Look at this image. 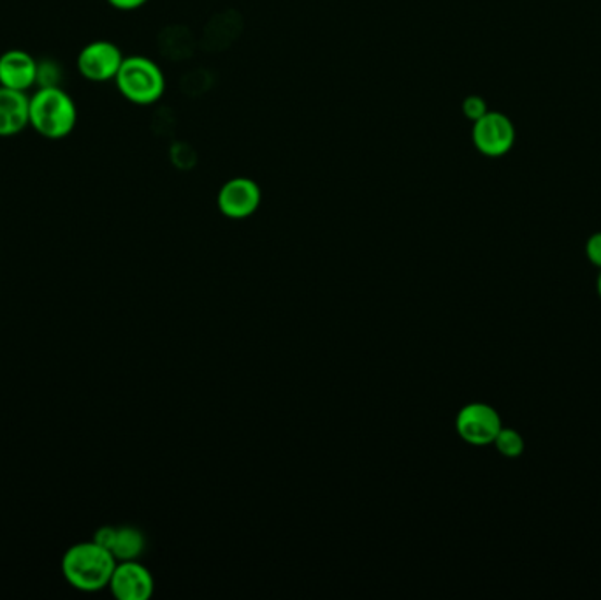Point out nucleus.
Returning <instances> with one entry per match:
<instances>
[{
  "label": "nucleus",
  "instance_id": "nucleus-1",
  "mask_svg": "<svg viewBox=\"0 0 601 600\" xmlns=\"http://www.w3.org/2000/svg\"><path fill=\"white\" fill-rule=\"evenodd\" d=\"M78 107L61 85L38 87L28 95V127L47 140H64L75 131Z\"/></svg>",
  "mask_w": 601,
  "mask_h": 600
},
{
  "label": "nucleus",
  "instance_id": "nucleus-2",
  "mask_svg": "<svg viewBox=\"0 0 601 600\" xmlns=\"http://www.w3.org/2000/svg\"><path fill=\"white\" fill-rule=\"evenodd\" d=\"M116 559L95 540L71 546L62 557V576L71 587L85 593L104 590L112 582Z\"/></svg>",
  "mask_w": 601,
  "mask_h": 600
},
{
  "label": "nucleus",
  "instance_id": "nucleus-3",
  "mask_svg": "<svg viewBox=\"0 0 601 600\" xmlns=\"http://www.w3.org/2000/svg\"><path fill=\"white\" fill-rule=\"evenodd\" d=\"M115 84L122 98L136 106H152L166 92L164 71L157 62L144 55L126 56Z\"/></svg>",
  "mask_w": 601,
  "mask_h": 600
},
{
  "label": "nucleus",
  "instance_id": "nucleus-4",
  "mask_svg": "<svg viewBox=\"0 0 601 600\" xmlns=\"http://www.w3.org/2000/svg\"><path fill=\"white\" fill-rule=\"evenodd\" d=\"M517 140L514 122L501 112H487L481 120L473 122L472 141L486 157H504L514 149Z\"/></svg>",
  "mask_w": 601,
  "mask_h": 600
},
{
  "label": "nucleus",
  "instance_id": "nucleus-5",
  "mask_svg": "<svg viewBox=\"0 0 601 600\" xmlns=\"http://www.w3.org/2000/svg\"><path fill=\"white\" fill-rule=\"evenodd\" d=\"M124 59L126 56L118 44L106 39H98V41L88 42L79 50L76 56V69L88 81L106 84L112 79L115 81Z\"/></svg>",
  "mask_w": 601,
  "mask_h": 600
},
{
  "label": "nucleus",
  "instance_id": "nucleus-6",
  "mask_svg": "<svg viewBox=\"0 0 601 600\" xmlns=\"http://www.w3.org/2000/svg\"><path fill=\"white\" fill-rule=\"evenodd\" d=\"M501 429L500 414L487 404H468L456 418L459 437L470 446H489Z\"/></svg>",
  "mask_w": 601,
  "mask_h": 600
},
{
  "label": "nucleus",
  "instance_id": "nucleus-7",
  "mask_svg": "<svg viewBox=\"0 0 601 600\" xmlns=\"http://www.w3.org/2000/svg\"><path fill=\"white\" fill-rule=\"evenodd\" d=\"M263 203V191L259 183L248 177H236L227 180L218 191V209L227 219H248L259 209Z\"/></svg>",
  "mask_w": 601,
  "mask_h": 600
},
{
  "label": "nucleus",
  "instance_id": "nucleus-8",
  "mask_svg": "<svg viewBox=\"0 0 601 600\" xmlns=\"http://www.w3.org/2000/svg\"><path fill=\"white\" fill-rule=\"evenodd\" d=\"M118 600H149L153 596L152 573L138 560L116 562L112 582L107 585Z\"/></svg>",
  "mask_w": 601,
  "mask_h": 600
},
{
  "label": "nucleus",
  "instance_id": "nucleus-9",
  "mask_svg": "<svg viewBox=\"0 0 601 600\" xmlns=\"http://www.w3.org/2000/svg\"><path fill=\"white\" fill-rule=\"evenodd\" d=\"M39 62L25 50H8L0 55V87L28 92L38 85Z\"/></svg>",
  "mask_w": 601,
  "mask_h": 600
},
{
  "label": "nucleus",
  "instance_id": "nucleus-10",
  "mask_svg": "<svg viewBox=\"0 0 601 600\" xmlns=\"http://www.w3.org/2000/svg\"><path fill=\"white\" fill-rule=\"evenodd\" d=\"M28 127L27 92L0 87V138L22 135Z\"/></svg>",
  "mask_w": 601,
  "mask_h": 600
},
{
  "label": "nucleus",
  "instance_id": "nucleus-11",
  "mask_svg": "<svg viewBox=\"0 0 601 600\" xmlns=\"http://www.w3.org/2000/svg\"><path fill=\"white\" fill-rule=\"evenodd\" d=\"M144 548H146V539L143 532L136 526H116V537L112 548L116 562L138 560L143 554Z\"/></svg>",
  "mask_w": 601,
  "mask_h": 600
},
{
  "label": "nucleus",
  "instance_id": "nucleus-12",
  "mask_svg": "<svg viewBox=\"0 0 601 600\" xmlns=\"http://www.w3.org/2000/svg\"><path fill=\"white\" fill-rule=\"evenodd\" d=\"M495 447L500 455L507 458H519L524 452V438L517 430L501 429L496 435Z\"/></svg>",
  "mask_w": 601,
  "mask_h": 600
},
{
  "label": "nucleus",
  "instance_id": "nucleus-13",
  "mask_svg": "<svg viewBox=\"0 0 601 600\" xmlns=\"http://www.w3.org/2000/svg\"><path fill=\"white\" fill-rule=\"evenodd\" d=\"M487 112H489V107H487L486 99L482 98V95H475V93H473V95H468V98L464 99L463 115L468 120H481Z\"/></svg>",
  "mask_w": 601,
  "mask_h": 600
},
{
  "label": "nucleus",
  "instance_id": "nucleus-14",
  "mask_svg": "<svg viewBox=\"0 0 601 600\" xmlns=\"http://www.w3.org/2000/svg\"><path fill=\"white\" fill-rule=\"evenodd\" d=\"M586 256L592 265L601 270V231L589 237L588 243H586Z\"/></svg>",
  "mask_w": 601,
  "mask_h": 600
},
{
  "label": "nucleus",
  "instance_id": "nucleus-15",
  "mask_svg": "<svg viewBox=\"0 0 601 600\" xmlns=\"http://www.w3.org/2000/svg\"><path fill=\"white\" fill-rule=\"evenodd\" d=\"M116 526H101L98 532L93 534V539L102 548L110 549L112 551L113 542H115Z\"/></svg>",
  "mask_w": 601,
  "mask_h": 600
},
{
  "label": "nucleus",
  "instance_id": "nucleus-16",
  "mask_svg": "<svg viewBox=\"0 0 601 600\" xmlns=\"http://www.w3.org/2000/svg\"><path fill=\"white\" fill-rule=\"evenodd\" d=\"M106 2L118 11H136L149 4L150 0H106Z\"/></svg>",
  "mask_w": 601,
  "mask_h": 600
},
{
  "label": "nucleus",
  "instance_id": "nucleus-17",
  "mask_svg": "<svg viewBox=\"0 0 601 600\" xmlns=\"http://www.w3.org/2000/svg\"><path fill=\"white\" fill-rule=\"evenodd\" d=\"M597 289H598V294H600V298H601V270H600V277H598Z\"/></svg>",
  "mask_w": 601,
  "mask_h": 600
}]
</instances>
